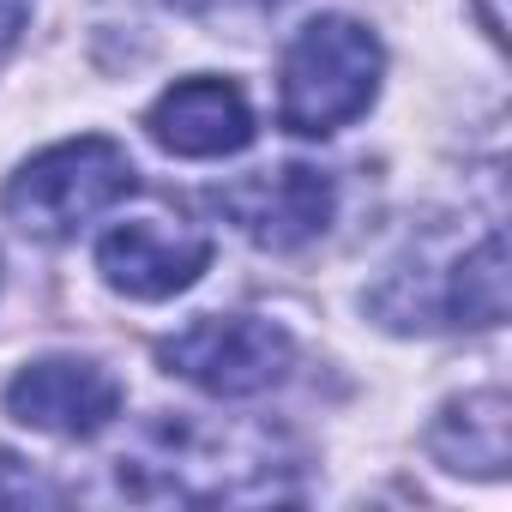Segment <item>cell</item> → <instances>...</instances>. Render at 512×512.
Returning a JSON list of instances; mask_svg holds the SVG:
<instances>
[{"mask_svg":"<svg viewBox=\"0 0 512 512\" xmlns=\"http://www.w3.org/2000/svg\"><path fill=\"white\" fill-rule=\"evenodd\" d=\"M211 205L266 253H296L308 247L332 211H338V181L314 163H278V169H260V175H241L229 187L211 193Z\"/></svg>","mask_w":512,"mask_h":512,"instance_id":"obj_5","label":"cell"},{"mask_svg":"<svg viewBox=\"0 0 512 512\" xmlns=\"http://www.w3.org/2000/svg\"><path fill=\"white\" fill-rule=\"evenodd\" d=\"M145 133L169 157H193V163L235 157L253 145V109H247L241 85H229V79H181L151 103Z\"/></svg>","mask_w":512,"mask_h":512,"instance_id":"obj_8","label":"cell"},{"mask_svg":"<svg viewBox=\"0 0 512 512\" xmlns=\"http://www.w3.org/2000/svg\"><path fill=\"white\" fill-rule=\"evenodd\" d=\"M380 73H386V49L362 19L344 13H320L308 19L278 67V121L302 139H326L350 121L368 115V103L380 97Z\"/></svg>","mask_w":512,"mask_h":512,"instance_id":"obj_2","label":"cell"},{"mask_svg":"<svg viewBox=\"0 0 512 512\" xmlns=\"http://www.w3.org/2000/svg\"><path fill=\"white\" fill-rule=\"evenodd\" d=\"M157 362L211 398H260L290 374L296 338L260 314H205L175 338H163Z\"/></svg>","mask_w":512,"mask_h":512,"instance_id":"obj_4","label":"cell"},{"mask_svg":"<svg viewBox=\"0 0 512 512\" xmlns=\"http://www.w3.org/2000/svg\"><path fill=\"white\" fill-rule=\"evenodd\" d=\"M121 380L91 362V356H43L25 362L7 386V410L25 428L61 434V440H91L121 416Z\"/></svg>","mask_w":512,"mask_h":512,"instance_id":"obj_7","label":"cell"},{"mask_svg":"<svg viewBox=\"0 0 512 512\" xmlns=\"http://www.w3.org/2000/svg\"><path fill=\"white\" fill-rule=\"evenodd\" d=\"M127 193H133V157L115 139L85 133V139H67V145L37 151L7 181L0 205H7V217L25 235L61 241L73 229H85L91 217H103L109 205H121Z\"/></svg>","mask_w":512,"mask_h":512,"instance_id":"obj_3","label":"cell"},{"mask_svg":"<svg viewBox=\"0 0 512 512\" xmlns=\"http://www.w3.org/2000/svg\"><path fill=\"white\" fill-rule=\"evenodd\" d=\"M175 7L193 19H211V25H235V19H260V13L284 7V0H175Z\"/></svg>","mask_w":512,"mask_h":512,"instance_id":"obj_12","label":"cell"},{"mask_svg":"<svg viewBox=\"0 0 512 512\" xmlns=\"http://www.w3.org/2000/svg\"><path fill=\"white\" fill-rule=\"evenodd\" d=\"M476 13H482L488 37H506V7H500V0H476Z\"/></svg>","mask_w":512,"mask_h":512,"instance_id":"obj_14","label":"cell"},{"mask_svg":"<svg viewBox=\"0 0 512 512\" xmlns=\"http://www.w3.org/2000/svg\"><path fill=\"white\" fill-rule=\"evenodd\" d=\"M205 266H211V235L169 211L127 217L97 241V272L109 278V290H121L133 302H169V296L193 290Z\"/></svg>","mask_w":512,"mask_h":512,"instance_id":"obj_6","label":"cell"},{"mask_svg":"<svg viewBox=\"0 0 512 512\" xmlns=\"http://www.w3.org/2000/svg\"><path fill=\"white\" fill-rule=\"evenodd\" d=\"M434 458L458 476H506V392L452 398L428 434Z\"/></svg>","mask_w":512,"mask_h":512,"instance_id":"obj_9","label":"cell"},{"mask_svg":"<svg viewBox=\"0 0 512 512\" xmlns=\"http://www.w3.org/2000/svg\"><path fill=\"white\" fill-rule=\"evenodd\" d=\"M290 464H278V434L205 428L187 416L151 422L133 452H121V488L133 500H284Z\"/></svg>","mask_w":512,"mask_h":512,"instance_id":"obj_1","label":"cell"},{"mask_svg":"<svg viewBox=\"0 0 512 512\" xmlns=\"http://www.w3.org/2000/svg\"><path fill=\"white\" fill-rule=\"evenodd\" d=\"M446 320L452 326H500L506 320V241L488 229L446 278Z\"/></svg>","mask_w":512,"mask_h":512,"instance_id":"obj_10","label":"cell"},{"mask_svg":"<svg viewBox=\"0 0 512 512\" xmlns=\"http://www.w3.org/2000/svg\"><path fill=\"white\" fill-rule=\"evenodd\" d=\"M25 31V0H0V55H7Z\"/></svg>","mask_w":512,"mask_h":512,"instance_id":"obj_13","label":"cell"},{"mask_svg":"<svg viewBox=\"0 0 512 512\" xmlns=\"http://www.w3.org/2000/svg\"><path fill=\"white\" fill-rule=\"evenodd\" d=\"M55 500H61V488L43 470H31L19 452L0 446V506H55Z\"/></svg>","mask_w":512,"mask_h":512,"instance_id":"obj_11","label":"cell"}]
</instances>
